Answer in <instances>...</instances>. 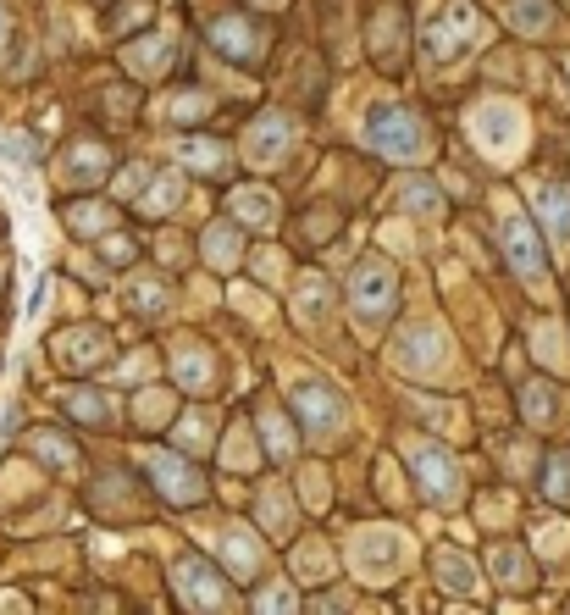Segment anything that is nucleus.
I'll use <instances>...</instances> for the list:
<instances>
[{
  "label": "nucleus",
  "instance_id": "f257e3e1",
  "mask_svg": "<svg viewBox=\"0 0 570 615\" xmlns=\"http://www.w3.org/2000/svg\"><path fill=\"white\" fill-rule=\"evenodd\" d=\"M366 139H371V150H382L388 161L427 156V128H421V117L410 106H399V100H377V106L366 111Z\"/></svg>",
  "mask_w": 570,
  "mask_h": 615
},
{
  "label": "nucleus",
  "instance_id": "f03ea898",
  "mask_svg": "<svg viewBox=\"0 0 570 615\" xmlns=\"http://www.w3.org/2000/svg\"><path fill=\"white\" fill-rule=\"evenodd\" d=\"M482 39H487L482 12H476V6H465V0H449V6L432 17V28H427V56L438 61V67H449V61L471 56Z\"/></svg>",
  "mask_w": 570,
  "mask_h": 615
},
{
  "label": "nucleus",
  "instance_id": "7ed1b4c3",
  "mask_svg": "<svg viewBox=\"0 0 570 615\" xmlns=\"http://www.w3.org/2000/svg\"><path fill=\"white\" fill-rule=\"evenodd\" d=\"M393 294H399L393 261H382V255H366V261L355 266V278H349V305H355V316H360V322H377V316H388Z\"/></svg>",
  "mask_w": 570,
  "mask_h": 615
},
{
  "label": "nucleus",
  "instance_id": "20e7f679",
  "mask_svg": "<svg viewBox=\"0 0 570 615\" xmlns=\"http://www.w3.org/2000/svg\"><path fill=\"white\" fill-rule=\"evenodd\" d=\"M205 39H211V50L227 56L233 67H255V61L266 56V45H272V34H266L261 23H250V17H216V23L205 28Z\"/></svg>",
  "mask_w": 570,
  "mask_h": 615
},
{
  "label": "nucleus",
  "instance_id": "39448f33",
  "mask_svg": "<svg viewBox=\"0 0 570 615\" xmlns=\"http://www.w3.org/2000/svg\"><path fill=\"white\" fill-rule=\"evenodd\" d=\"M443 355H449V338H443L432 322H410L399 338H393V366L410 372V377H432L443 366Z\"/></svg>",
  "mask_w": 570,
  "mask_h": 615
},
{
  "label": "nucleus",
  "instance_id": "423d86ee",
  "mask_svg": "<svg viewBox=\"0 0 570 615\" xmlns=\"http://www.w3.org/2000/svg\"><path fill=\"white\" fill-rule=\"evenodd\" d=\"M294 416L310 438H327L344 427V399L321 383V377H305V383H294Z\"/></svg>",
  "mask_w": 570,
  "mask_h": 615
},
{
  "label": "nucleus",
  "instance_id": "0eeeda50",
  "mask_svg": "<svg viewBox=\"0 0 570 615\" xmlns=\"http://www.w3.org/2000/svg\"><path fill=\"white\" fill-rule=\"evenodd\" d=\"M471 133L482 139L487 156H510L526 139V122H521V111L504 106V100H482V106L471 111Z\"/></svg>",
  "mask_w": 570,
  "mask_h": 615
},
{
  "label": "nucleus",
  "instance_id": "6e6552de",
  "mask_svg": "<svg viewBox=\"0 0 570 615\" xmlns=\"http://www.w3.org/2000/svg\"><path fill=\"white\" fill-rule=\"evenodd\" d=\"M178 593H183V599H189L200 615H222V610H227L222 571H216L211 560H200V555L178 560Z\"/></svg>",
  "mask_w": 570,
  "mask_h": 615
},
{
  "label": "nucleus",
  "instance_id": "1a4fd4ad",
  "mask_svg": "<svg viewBox=\"0 0 570 615\" xmlns=\"http://www.w3.org/2000/svg\"><path fill=\"white\" fill-rule=\"evenodd\" d=\"M410 466H416V483H421V494H427L432 505H454L460 477H454L449 455H443L438 444H416V449H410Z\"/></svg>",
  "mask_w": 570,
  "mask_h": 615
},
{
  "label": "nucleus",
  "instance_id": "9d476101",
  "mask_svg": "<svg viewBox=\"0 0 570 615\" xmlns=\"http://www.w3.org/2000/svg\"><path fill=\"white\" fill-rule=\"evenodd\" d=\"M499 239H504V255H510L515 272H526V278L543 272V239H537V228L526 217H504L499 222Z\"/></svg>",
  "mask_w": 570,
  "mask_h": 615
},
{
  "label": "nucleus",
  "instance_id": "9b49d317",
  "mask_svg": "<svg viewBox=\"0 0 570 615\" xmlns=\"http://www.w3.org/2000/svg\"><path fill=\"white\" fill-rule=\"evenodd\" d=\"M288 145H294V122H288L283 111H266V117L250 128V139H244V156H250L255 167H272Z\"/></svg>",
  "mask_w": 570,
  "mask_h": 615
},
{
  "label": "nucleus",
  "instance_id": "f8f14e48",
  "mask_svg": "<svg viewBox=\"0 0 570 615\" xmlns=\"http://www.w3.org/2000/svg\"><path fill=\"white\" fill-rule=\"evenodd\" d=\"M106 350H111V338L100 333V327H72V333H61V338H56L61 366H78V372L100 366V361H106Z\"/></svg>",
  "mask_w": 570,
  "mask_h": 615
},
{
  "label": "nucleus",
  "instance_id": "ddd939ff",
  "mask_svg": "<svg viewBox=\"0 0 570 615\" xmlns=\"http://www.w3.org/2000/svg\"><path fill=\"white\" fill-rule=\"evenodd\" d=\"M150 477L161 483V494H167L172 505H194V499H200V488H205L178 455H150Z\"/></svg>",
  "mask_w": 570,
  "mask_h": 615
},
{
  "label": "nucleus",
  "instance_id": "4468645a",
  "mask_svg": "<svg viewBox=\"0 0 570 615\" xmlns=\"http://www.w3.org/2000/svg\"><path fill=\"white\" fill-rule=\"evenodd\" d=\"M537 211H543V228L554 244H570V183L548 178L543 189H537Z\"/></svg>",
  "mask_w": 570,
  "mask_h": 615
},
{
  "label": "nucleus",
  "instance_id": "2eb2a0df",
  "mask_svg": "<svg viewBox=\"0 0 570 615\" xmlns=\"http://www.w3.org/2000/svg\"><path fill=\"white\" fill-rule=\"evenodd\" d=\"M399 45H404V6H382L377 23H371V50L388 67H399Z\"/></svg>",
  "mask_w": 570,
  "mask_h": 615
},
{
  "label": "nucleus",
  "instance_id": "dca6fc26",
  "mask_svg": "<svg viewBox=\"0 0 570 615\" xmlns=\"http://www.w3.org/2000/svg\"><path fill=\"white\" fill-rule=\"evenodd\" d=\"M61 172H67V183H100L111 172V156H106V145H72Z\"/></svg>",
  "mask_w": 570,
  "mask_h": 615
},
{
  "label": "nucleus",
  "instance_id": "f3484780",
  "mask_svg": "<svg viewBox=\"0 0 570 615\" xmlns=\"http://www.w3.org/2000/svg\"><path fill=\"white\" fill-rule=\"evenodd\" d=\"M355 560H360V571H388L393 560H399V543H393V532H366V538L355 543Z\"/></svg>",
  "mask_w": 570,
  "mask_h": 615
},
{
  "label": "nucleus",
  "instance_id": "a211bd4d",
  "mask_svg": "<svg viewBox=\"0 0 570 615\" xmlns=\"http://www.w3.org/2000/svg\"><path fill=\"white\" fill-rule=\"evenodd\" d=\"M61 222H67L72 233H84V239H100V233L111 228V211H106V205H95V200H78V205L61 211Z\"/></svg>",
  "mask_w": 570,
  "mask_h": 615
},
{
  "label": "nucleus",
  "instance_id": "6ab92c4d",
  "mask_svg": "<svg viewBox=\"0 0 570 615\" xmlns=\"http://www.w3.org/2000/svg\"><path fill=\"white\" fill-rule=\"evenodd\" d=\"M399 205H404V211H416V217H438L443 194L432 189V178H404L399 183Z\"/></svg>",
  "mask_w": 570,
  "mask_h": 615
},
{
  "label": "nucleus",
  "instance_id": "aec40b11",
  "mask_svg": "<svg viewBox=\"0 0 570 615\" xmlns=\"http://www.w3.org/2000/svg\"><path fill=\"white\" fill-rule=\"evenodd\" d=\"M233 211L244 222H255V228H272V222H277V200L266 189H238L233 194Z\"/></svg>",
  "mask_w": 570,
  "mask_h": 615
},
{
  "label": "nucleus",
  "instance_id": "412c9836",
  "mask_svg": "<svg viewBox=\"0 0 570 615\" xmlns=\"http://www.w3.org/2000/svg\"><path fill=\"white\" fill-rule=\"evenodd\" d=\"M128 305H133L139 316H155L161 305H167V283H161V278H139V283L128 289Z\"/></svg>",
  "mask_w": 570,
  "mask_h": 615
},
{
  "label": "nucleus",
  "instance_id": "4be33fe9",
  "mask_svg": "<svg viewBox=\"0 0 570 615\" xmlns=\"http://www.w3.org/2000/svg\"><path fill=\"white\" fill-rule=\"evenodd\" d=\"M493 571H499V582H510V588H526V582H532V566H526V555H521V549H510V543H504L499 555H493Z\"/></svg>",
  "mask_w": 570,
  "mask_h": 615
},
{
  "label": "nucleus",
  "instance_id": "5701e85b",
  "mask_svg": "<svg viewBox=\"0 0 570 615\" xmlns=\"http://www.w3.org/2000/svg\"><path fill=\"white\" fill-rule=\"evenodd\" d=\"M227 566H233V577H255V543L250 532H227Z\"/></svg>",
  "mask_w": 570,
  "mask_h": 615
},
{
  "label": "nucleus",
  "instance_id": "b1692460",
  "mask_svg": "<svg viewBox=\"0 0 570 615\" xmlns=\"http://www.w3.org/2000/svg\"><path fill=\"white\" fill-rule=\"evenodd\" d=\"M432 566L443 571V582H449L454 593H465V588H476V577H471V566H465L460 555H454V549H438V555H432Z\"/></svg>",
  "mask_w": 570,
  "mask_h": 615
},
{
  "label": "nucleus",
  "instance_id": "393cba45",
  "mask_svg": "<svg viewBox=\"0 0 570 615\" xmlns=\"http://www.w3.org/2000/svg\"><path fill=\"white\" fill-rule=\"evenodd\" d=\"M178 156L189 161V167H222V161H227V150L216 145V139H211V145H205V139H183V145H178Z\"/></svg>",
  "mask_w": 570,
  "mask_h": 615
},
{
  "label": "nucleus",
  "instance_id": "a878e982",
  "mask_svg": "<svg viewBox=\"0 0 570 615\" xmlns=\"http://www.w3.org/2000/svg\"><path fill=\"white\" fill-rule=\"evenodd\" d=\"M510 23L526 28V34H543V28H548V6H543V0H515V6H510Z\"/></svg>",
  "mask_w": 570,
  "mask_h": 615
},
{
  "label": "nucleus",
  "instance_id": "bb28decb",
  "mask_svg": "<svg viewBox=\"0 0 570 615\" xmlns=\"http://www.w3.org/2000/svg\"><path fill=\"white\" fill-rule=\"evenodd\" d=\"M255 615H299V604L288 588H261L255 593Z\"/></svg>",
  "mask_w": 570,
  "mask_h": 615
},
{
  "label": "nucleus",
  "instance_id": "cd10ccee",
  "mask_svg": "<svg viewBox=\"0 0 570 615\" xmlns=\"http://www.w3.org/2000/svg\"><path fill=\"white\" fill-rule=\"evenodd\" d=\"M28 444H34L39 455L50 460V466H72V449H61V444H67V438H61V433H34V438H28Z\"/></svg>",
  "mask_w": 570,
  "mask_h": 615
},
{
  "label": "nucleus",
  "instance_id": "c85d7f7f",
  "mask_svg": "<svg viewBox=\"0 0 570 615\" xmlns=\"http://www.w3.org/2000/svg\"><path fill=\"white\" fill-rule=\"evenodd\" d=\"M294 305H305V316H321V311H327V283L305 278V283L294 289Z\"/></svg>",
  "mask_w": 570,
  "mask_h": 615
},
{
  "label": "nucleus",
  "instance_id": "c756f323",
  "mask_svg": "<svg viewBox=\"0 0 570 615\" xmlns=\"http://www.w3.org/2000/svg\"><path fill=\"white\" fill-rule=\"evenodd\" d=\"M178 200H183V183H178V178H161V183L150 189V200H144V211H172Z\"/></svg>",
  "mask_w": 570,
  "mask_h": 615
},
{
  "label": "nucleus",
  "instance_id": "7c9ffc66",
  "mask_svg": "<svg viewBox=\"0 0 570 615\" xmlns=\"http://www.w3.org/2000/svg\"><path fill=\"white\" fill-rule=\"evenodd\" d=\"M548 494H554V499H570V460H565V455L548 466Z\"/></svg>",
  "mask_w": 570,
  "mask_h": 615
},
{
  "label": "nucleus",
  "instance_id": "2f4dec72",
  "mask_svg": "<svg viewBox=\"0 0 570 615\" xmlns=\"http://www.w3.org/2000/svg\"><path fill=\"white\" fill-rule=\"evenodd\" d=\"M144 17H150V0H133L128 12H111V28H117V34H122V28H133V23H144Z\"/></svg>",
  "mask_w": 570,
  "mask_h": 615
},
{
  "label": "nucleus",
  "instance_id": "473e14b6",
  "mask_svg": "<svg viewBox=\"0 0 570 615\" xmlns=\"http://www.w3.org/2000/svg\"><path fill=\"white\" fill-rule=\"evenodd\" d=\"M178 377H183V383H205V361H200V350H183Z\"/></svg>",
  "mask_w": 570,
  "mask_h": 615
},
{
  "label": "nucleus",
  "instance_id": "72a5a7b5",
  "mask_svg": "<svg viewBox=\"0 0 570 615\" xmlns=\"http://www.w3.org/2000/svg\"><path fill=\"white\" fill-rule=\"evenodd\" d=\"M205 250L216 255V261H233V250H238V239L233 233H205Z\"/></svg>",
  "mask_w": 570,
  "mask_h": 615
},
{
  "label": "nucleus",
  "instance_id": "f704fd0d",
  "mask_svg": "<svg viewBox=\"0 0 570 615\" xmlns=\"http://www.w3.org/2000/svg\"><path fill=\"white\" fill-rule=\"evenodd\" d=\"M205 106H211V100H205V95H189V100H178V106H172L167 117H172V122H189V117H200Z\"/></svg>",
  "mask_w": 570,
  "mask_h": 615
},
{
  "label": "nucleus",
  "instance_id": "c9c22d12",
  "mask_svg": "<svg viewBox=\"0 0 570 615\" xmlns=\"http://www.w3.org/2000/svg\"><path fill=\"white\" fill-rule=\"evenodd\" d=\"M139 183H144V167H128L117 178V194H139Z\"/></svg>",
  "mask_w": 570,
  "mask_h": 615
},
{
  "label": "nucleus",
  "instance_id": "e433bc0d",
  "mask_svg": "<svg viewBox=\"0 0 570 615\" xmlns=\"http://www.w3.org/2000/svg\"><path fill=\"white\" fill-rule=\"evenodd\" d=\"M106 261H133V244L128 239H106Z\"/></svg>",
  "mask_w": 570,
  "mask_h": 615
},
{
  "label": "nucleus",
  "instance_id": "4c0bfd02",
  "mask_svg": "<svg viewBox=\"0 0 570 615\" xmlns=\"http://www.w3.org/2000/svg\"><path fill=\"white\" fill-rule=\"evenodd\" d=\"M6 39H12V17H6V0H0V50H6Z\"/></svg>",
  "mask_w": 570,
  "mask_h": 615
},
{
  "label": "nucleus",
  "instance_id": "58836bf2",
  "mask_svg": "<svg viewBox=\"0 0 570 615\" xmlns=\"http://www.w3.org/2000/svg\"><path fill=\"white\" fill-rule=\"evenodd\" d=\"M0 289H6V261H0Z\"/></svg>",
  "mask_w": 570,
  "mask_h": 615
},
{
  "label": "nucleus",
  "instance_id": "ea45409f",
  "mask_svg": "<svg viewBox=\"0 0 570 615\" xmlns=\"http://www.w3.org/2000/svg\"><path fill=\"white\" fill-rule=\"evenodd\" d=\"M266 6H277V0H266Z\"/></svg>",
  "mask_w": 570,
  "mask_h": 615
}]
</instances>
